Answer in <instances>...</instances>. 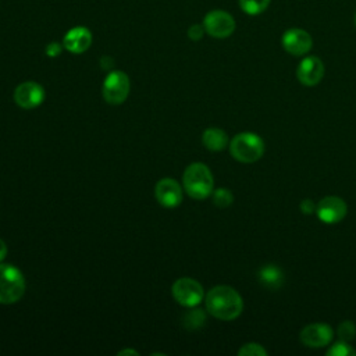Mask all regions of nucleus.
<instances>
[{
  "mask_svg": "<svg viewBox=\"0 0 356 356\" xmlns=\"http://www.w3.org/2000/svg\"><path fill=\"white\" fill-rule=\"evenodd\" d=\"M206 309L213 317L231 321L242 313L243 302L241 295L232 286L217 285L206 295Z\"/></svg>",
  "mask_w": 356,
  "mask_h": 356,
  "instance_id": "f257e3e1",
  "label": "nucleus"
},
{
  "mask_svg": "<svg viewBox=\"0 0 356 356\" xmlns=\"http://www.w3.org/2000/svg\"><path fill=\"white\" fill-rule=\"evenodd\" d=\"M182 182L185 192L196 200H203L209 197L214 191L213 174L203 163L189 164L184 171Z\"/></svg>",
  "mask_w": 356,
  "mask_h": 356,
  "instance_id": "f03ea898",
  "label": "nucleus"
},
{
  "mask_svg": "<svg viewBox=\"0 0 356 356\" xmlns=\"http://www.w3.org/2000/svg\"><path fill=\"white\" fill-rule=\"evenodd\" d=\"M229 152L241 163H254L264 153V142L257 134L241 132L229 142Z\"/></svg>",
  "mask_w": 356,
  "mask_h": 356,
  "instance_id": "7ed1b4c3",
  "label": "nucleus"
},
{
  "mask_svg": "<svg viewBox=\"0 0 356 356\" xmlns=\"http://www.w3.org/2000/svg\"><path fill=\"white\" fill-rule=\"evenodd\" d=\"M25 293V278L13 264H0V303L11 305Z\"/></svg>",
  "mask_w": 356,
  "mask_h": 356,
  "instance_id": "20e7f679",
  "label": "nucleus"
},
{
  "mask_svg": "<svg viewBox=\"0 0 356 356\" xmlns=\"http://www.w3.org/2000/svg\"><path fill=\"white\" fill-rule=\"evenodd\" d=\"M129 89H131V82L128 75L124 71L115 70L111 71L102 86V93H103V99L108 103V104H121L127 100L128 95H129Z\"/></svg>",
  "mask_w": 356,
  "mask_h": 356,
  "instance_id": "39448f33",
  "label": "nucleus"
},
{
  "mask_svg": "<svg viewBox=\"0 0 356 356\" xmlns=\"http://www.w3.org/2000/svg\"><path fill=\"white\" fill-rule=\"evenodd\" d=\"M171 293L174 299L185 306V307H195L197 306L204 296L203 286L193 278L189 277H182L178 278L171 288Z\"/></svg>",
  "mask_w": 356,
  "mask_h": 356,
  "instance_id": "423d86ee",
  "label": "nucleus"
},
{
  "mask_svg": "<svg viewBox=\"0 0 356 356\" xmlns=\"http://www.w3.org/2000/svg\"><path fill=\"white\" fill-rule=\"evenodd\" d=\"M204 31L217 39H224L235 31V19L232 15L222 10H213L203 18Z\"/></svg>",
  "mask_w": 356,
  "mask_h": 356,
  "instance_id": "0eeeda50",
  "label": "nucleus"
},
{
  "mask_svg": "<svg viewBox=\"0 0 356 356\" xmlns=\"http://www.w3.org/2000/svg\"><path fill=\"white\" fill-rule=\"evenodd\" d=\"M13 97H14V102L17 106H19L21 108H25V110H31L43 103L44 89L38 82L26 81V82L19 83L14 89Z\"/></svg>",
  "mask_w": 356,
  "mask_h": 356,
  "instance_id": "6e6552de",
  "label": "nucleus"
},
{
  "mask_svg": "<svg viewBox=\"0 0 356 356\" xmlns=\"http://www.w3.org/2000/svg\"><path fill=\"white\" fill-rule=\"evenodd\" d=\"M346 203L338 196H325L318 202L316 207L318 218L325 224L339 222L346 216Z\"/></svg>",
  "mask_w": 356,
  "mask_h": 356,
  "instance_id": "1a4fd4ad",
  "label": "nucleus"
},
{
  "mask_svg": "<svg viewBox=\"0 0 356 356\" xmlns=\"http://www.w3.org/2000/svg\"><path fill=\"white\" fill-rule=\"evenodd\" d=\"M154 195L157 202L167 209H174L182 202V188L172 178L160 179L154 186Z\"/></svg>",
  "mask_w": 356,
  "mask_h": 356,
  "instance_id": "9d476101",
  "label": "nucleus"
},
{
  "mask_svg": "<svg viewBox=\"0 0 356 356\" xmlns=\"http://www.w3.org/2000/svg\"><path fill=\"white\" fill-rule=\"evenodd\" d=\"M332 328L324 323L306 325L300 331V342L309 348H323L332 341Z\"/></svg>",
  "mask_w": 356,
  "mask_h": 356,
  "instance_id": "9b49d317",
  "label": "nucleus"
},
{
  "mask_svg": "<svg viewBox=\"0 0 356 356\" xmlns=\"http://www.w3.org/2000/svg\"><path fill=\"white\" fill-rule=\"evenodd\" d=\"M298 81L305 86L317 85L324 76V64L316 56H309L303 58L296 70Z\"/></svg>",
  "mask_w": 356,
  "mask_h": 356,
  "instance_id": "f8f14e48",
  "label": "nucleus"
},
{
  "mask_svg": "<svg viewBox=\"0 0 356 356\" xmlns=\"http://www.w3.org/2000/svg\"><path fill=\"white\" fill-rule=\"evenodd\" d=\"M282 46L292 56H303L312 49L313 40L305 29L292 28L282 35Z\"/></svg>",
  "mask_w": 356,
  "mask_h": 356,
  "instance_id": "ddd939ff",
  "label": "nucleus"
},
{
  "mask_svg": "<svg viewBox=\"0 0 356 356\" xmlns=\"http://www.w3.org/2000/svg\"><path fill=\"white\" fill-rule=\"evenodd\" d=\"M92 44V33L86 26L71 28L63 39V47L74 54L86 51Z\"/></svg>",
  "mask_w": 356,
  "mask_h": 356,
  "instance_id": "4468645a",
  "label": "nucleus"
},
{
  "mask_svg": "<svg viewBox=\"0 0 356 356\" xmlns=\"http://www.w3.org/2000/svg\"><path fill=\"white\" fill-rule=\"evenodd\" d=\"M260 282L270 289H280L284 284V273L275 264H266L259 271Z\"/></svg>",
  "mask_w": 356,
  "mask_h": 356,
  "instance_id": "2eb2a0df",
  "label": "nucleus"
},
{
  "mask_svg": "<svg viewBox=\"0 0 356 356\" xmlns=\"http://www.w3.org/2000/svg\"><path fill=\"white\" fill-rule=\"evenodd\" d=\"M202 142L206 149L211 152H220L227 147L228 136L225 131L220 128H207L202 135Z\"/></svg>",
  "mask_w": 356,
  "mask_h": 356,
  "instance_id": "dca6fc26",
  "label": "nucleus"
},
{
  "mask_svg": "<svg viewBox=\"0 0 356 356\" xmlns=\"http://www.w3.org/2000/svg\"><path fill=\"white\" fill-rule=\"evenodd\" d=\"M270 4V0H239V6L243 13L249 15H257L263 13Z\"/></svg>",
  "mask_w": 356,
  "mask_h": 356,
  "instance_id": "f3484780",
  "label": "nucleus"
},
{
  "mask_svg": "<svg viewBox=\"0 0 356 356\" xmlns=\"http://www.w3.org/2000/svg\"><path fill=\"white\" fill-rule=\"evenodd\" d=\"M204 320H206V316H204L203 310H200V309L189 310V312L184 316V324H185V327L189 328V330L199 328L200 325H203Z\"/></svg>",
  "mask_w": 356,
  "mask_h": 356,
  "instance_id": "a211bd4d",
  "label": "nucleus"
},
{
  "mask_svg": "<svg viewBox=\"0 0 356 356\" xmlns=\"http://www.w3.org/2000/svg\"><path fill=\"white\" fill-rule=\"evenodd\" d=\"M232 202H234V195L231 193L229 189H227V188H218V189L213 191V203H214L217 207L225 209V207H228Z\"/></svg>",
  "mask_w": 356,
  "mask_h": 356,
  "instance_id": "6ab92c4d",
  "label": "nucleus"
},
{
  "mask_svg": "<svg viewBox=\"0 0 356 356\" xmlns=\"http://www.w3.org/2000/svg\"><path fill=\"white\" fill-rule=\"evenodd\" d=\"M356 349H353L346 341H338L327 350V356H355Z\"/></svg>",
  "mask_w": 356,
  "mask_h": 356,
  "instance_id": "aec40b11",
  "label": "nucleus"
},
{
  "mask_svg": "<svg viewBox=\"0 0 356 356\" xmlns=\"http://www.w3.org/2000/svg\"><path fill=\"white\" fill-rule=\"evenodd\" d=\"M239 356H266L267 350L256 342H249L245 343L239 350H238Z\"/></svg>",
  "mask_w": 356,
  "mask_h": 356,
  "instance_id": "412c9836",
  "label": "nucleus"
},
{
  "mask_svg": "<svg viewBox=\"0 0 356 356\" xmlns=\"http://www.w3.org/2000/svg\"><path fill=\"white\" fill-rule=\"evenodd\" d=\"M338 337H339V339L346 341V342L353 339L356 337V325L349 320L342 321L338 325Z\"/></svg>",
  "mask_w": 356,
  "mask_h": 356,
  "instance_id": "4be33fe9",
  "label": "nucleus"
},
{
  "mask_svg": "<svg viewBox=\"0 0 356 356\" xmlns=\"http://www.w3.org/2000/svg\"><path fill=\"white\" fill-rule=\"evenodd\" d=\"M204 32H206V31H204L203 24H202V25L193 24V25H191L189 29H188V36H189L191 40H200V39L203 38Z\"/></svg>",
  "mask_w": 356,
  "mask_h": 356,
  "instance_id": "5701e85b",
  "label": "nucleus"
},
{
  "mask_svg": "<svg viewBox=\"0 0 356 356\" xmlns=\"http://www.w3.org/2000/svg\"><path fill=\"white\" fill-rule=\"evenodd\" d=\"M60 53H61V44H60V43L51 42V43L47 44V47H46V54H47L49 57H56V56H58Z\"/></svg>",
  "mask_w": 356,
  "mask_h": 356,
  "instance_id": "b1692460",
  "label": "nucleus"
},
{
  "mask_svg": "<svg viewBox=\"0 0 356 356\" xmlns=\"http://www.w3.org/2000/svg\"><path fill=\"white\" fill-rule=\"evenodd\" d=\"M299 207H300L302 213H305V214H312V213L316 211V207H317V206H314V203H313L310 199H305V200H302V203H300Z\"/></svg>",
  "mask_w": 356,
  "mask_h": 356,
  "instance_id": "393cba45",
  "label": "nucleus"
},
{
  "mask_svg": "<svg viewBox=\"0 0 356 356\" xmlns=\"http://www.w3.org/2000/svg\"><path fill=\"white\" fill-rule=\"evenodd\" d=\"M6 254H7V245H6V242L0 238V261L6 257Z\"/></svg>",
  "mask_w": 356,
  "mask_h": 356,
  "instance_id": "a878e982",
  "label": "nucleus"
},
{
  "mask_svg": "<svg viewBox=\"0 0 356 356\" xmlns=\"http://www.w3.org/2000/svg\"><path fill=\"white\" fill-rule=\"evenodd\" d=\"M118 355L122 356V355H139V353L136 350H132V349H124V350H120Z\"/></svg>",
  "mask_w": 356,
  "mask_h": 356,
  "instance_id": "bb28decb",
  "label": "nucleus"
},
{
  "mask_svg": "<svg viewBox=\"0 0 356 356\" xmlns=\"http://www.w3.org/2000/svg\"><path fill=\"white\" fill-rule=\"evenodd\" d=\"M355 24H356V14H355Z\"/></svg>",
  "mask_w": 356,
  "mask_h": 356,
  "instance_id": "cd10ccee",
  "label": "nucleus"
}]
</instances>
